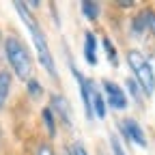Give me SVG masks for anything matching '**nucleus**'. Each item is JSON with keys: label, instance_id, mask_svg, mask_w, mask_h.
I'll return each mask as SVG.
<instances>
[{"label": "nucleus", "instance_id": "obj_3", "mask_svg": "<svg viewBox=\"0 0 155 155\" xmlns=\"http://www.w3.org/2000/svg\"><path fill=\"white\" fill-rule=\"evenodd\" d=\"M127 65L134 71V78L138 86L144 91V95H153L155 93V71L151 67V63L147 61V56L140 50H129L127 52Z\"/></svg>", "mask_w": 155, "mask_h": 155}, {"label": "nucleus", "instance_id": "obj_11", "mask_svg": "<svg viewBox=\"0 0 155 155\" xmlns=\"http://www.w3.org/2000/svg\"><path fill=\"white\" fill-rule=\"evenodd\" d=\"M82 13H84V17H86V19L95 22V19L99 17L101 9H99V5H97V2H93V0H84V2H82Z\"/></svg>", "mask_w": 155, "mask_h": 155}, {"label": "nucleus", "instance_id": "obj_6", "mask_svg": "<svg viewBox=\"0 0 155 155\" xmlns=\"http://www.w3.org/2000/svg\"><path fill=\"white\" fill-rule=\"evenodd\" d=\"M104 93H106V99L108 104L114 108V110H125L127 108V97H125V91L114 84L110 80H104Z\"/></svg>", "mask_w": 155, "mask_h": 155}, {"label": "nucleus", "instance_id": "obj_14", "mask_svg": "<svg viewBox=\"0 0 155 155\" xmlns=\"http://www.w3.org/2000/svg\"><path fill=\"white\" fill-rule=\"evenodd\" d=\"M26 86H28V93H30V97H41L43 95V86L39 84L35 78H30V80L26 82Z\"/></svg>", "mask_w": 155, "mask_h": 155}, {"label": "nucleus", "instance_id": "obj_13", "mask_svg": "<svg viewBox=\"0 0 155 155\" xmlns=\"http://www.w3.org/2000/svg\"><path fill=\"white\" fill-rule=\"evenodd\" d=\"M43 123H45L50 136H56V116L50 108H43Z\"/></svg>", "mask_w": 155, "mask_h": 155}, {"label": "nucleus", "instance_id": "obj_7", "mask_svg": "<svg viewBox=\"0 0 155 155\" xmlns=\"http://www.w3.org/2000/svg\"><path fill=\"white\" fill-rule=\"evenodd\" d=\"M84 58L91 67L97 65V37L91 30L84 32Z\"/></svg>", "mask_w": 155, "mask_h": 155}, {"label": "nucleus", "instance_id": "obj_19", "mask_svg": "<svg viewBox=\"0 0 155 155\" xmlns=\"http://www.w3.org/2000/svg\"><path fill=\"white\" fill-rule=\"evenodd\" d=\"M151 30H153V35H155V15H153V19H151Z\"/></svg>", "mask_w": 155, "mask_h": 155}, {"label": "nucleus", "instance_id": "obj_17", "mask_svg": "<svg viewBox=\"0 0 155 155\" xmlns=\"http://www.w3.org/2000/svg\"><path fill=\"white\" fill-rule=\"evenodd\" d=\"M67 155H88V151H86L80 142H75V144H71V149L67 151Z\"/></svg>", "mask_w": 155, "mask_h": 155}, {"label": "nucleus", "instance_id": "obj_16", "mask_svg": "<svg viewBox=\"0 0 155 155\" xmlns=\"http://www.w3.org/2000/svg\"><path fill=\"white\" fill-rule=\"evenodd\" d=\"M110 147H112V153H114V155H125L123 144H121V140L116 138V136H110Z\"/></svg>", "mask_w": 155, "mask_h": 155}, {"label": "nucleus", "instance_id": "obj_20", "mask_svg": "<svg viewBox=\"0 0 155 155\" xmlns=\"http://www.w3.org/2000/svg\"><path fill=\"white\" fill-rule=\"evenodd\" d=\"M0 48H2V32H0Z\"/></svg>", "mask_w": 155, "mask_h": 155}, {"label": "nucleus", "instance_id": "obj_1", "mask_svg": "<svg viewBox=\"0 0 155 155\" xmlns=\"http://www.w3.org/2000/svg\"><path fill=\"white\" fill-rule=\"evenodd\" d=\"M13 7L17 9V15L24 19V24L32 37V43L37 48V58H39V63H41V67L50 73V78H58V71H56V65H54V58H52V52H50V45H48V39L41 30V26H39V22L30 15V11L26 9L24 2H13Z\"/></svg>", "mask_w": 155, "mask_h": 155}, {"label": "nucleus", "instance_id": "obj_18", "mask_svg": "<svg viewBox=\"0 0 155 155\" xmlns=\"http://www.w3.org/2000/svg\"><path fill=\"white\" fill-rule=\"evenodd\" d=\"M35 155H56V153H54V149H52L48 142H43V144H39V147H37Z\"/></svg>", "mask_w": 155, "mask_h": 155}, {"label": "nucleus", "instance_id": "obj_5", "mask_svg": "<svg viewBox=\"0 0 155 155\" xmlns=\"http://www.w3.org/2000/svg\"><path fill=\"white\" fill-rule=\"evenodd\" d=\"M50 110L54 112L56 119H61V123H63L65 127H69V129L73 127V121H71V106H69V101L65 99L61 93H56V95L52 97V106H50Z\"/></svg>", "mask_w": 155, "mask_h": 155}, {"label": "nucleus", "instance_id": "obj_9", "mask_svg": "<svg viewBox=\"0 0 155 155\" xmlns=\"http://www.w3.org/2000/svg\"><path fill=\"white\" fill-rule=\"evenodd\" d=\"M91 104H93V114L97 116V119H106V99H104V95L95 88L93 84V93H91Z\"/></svg>", "mask_w": 155, "mask_h": 155}, {"label": "nucleus", "instance_id": "obj_2", "mask_svg": "<svg viewBox=\"0 0 155 155\" xmlns=\"http://www.w3.org/2000/svg\"><path fill=\"white\" fill-rule=\"evenodd\" d=\"M2 48H5V56H7V63H9L11 71L19 78V80L28 82L32 78V56H30L26 43L19 37L9 35L2 41Z\"/></svg>", "mask_w": 155, "mask_h": 155}, {"label": "nucleus", "instance_id": "obj_15", "mask_svg": "<svg viewBox=\"0 0 155 155\" xmlns=\"http://www.w3.org/2000/svg\"><path fill=\"white\" fill-rule=\"evenodd\" d=\"M127 88H129L131 97H134V99L140 104L142 99H140V86H138V82H136V80H127Z\"/></svg>", "mask_w": 155, "mask_h": 155}, {"label": "nucleus", "instance_id": "obj_10", "mask_svg": "<svg viewBox=\"0 0 155 155\" xmlns=\"http://www.w3.org/2000/svg\"><path fill=\"white\" fill-rule=\"evenodd\" d=\"M9 93H11V73L2 69L0 71V110H2V106L7 104Z\"/></svg>", "mask_w": 155, "mask_h": 155}, {"label": "nucleus", "instance_id": "obj_8", "mask_svg": "<svg viewBox=\"0 0 155 155\" xmlns=\"http://www.w3.org/2000/svg\"><path fill=\"white\" fill-rule=\"evenodd\" d=\"M153 11H142V13H138V15H136L134 17V26H131V30L136 32V35H142L147 28H151V19H153Z\"/></svg>", "mask_w": 155, "mask_h": 155}, {"label": "nucleus", "instance_id": "obj_4", "mask_svg": "<svg viewBox=\"0 0 155 155\" xmlns=\"http://www.w3.org/2000/svg\"><path fill=\"white\" fill-rule=\"evenodd\" d=\"M121 131H123V136L129 140V142H134V144H138V147H147V136H144V129L140 127V123L138 121H134V119H123L121 121Z\"/></svg>", "mask_w": 155, "mask_h": 155}, {"label": "nucleus", "instance_id": "obj_12", "mask_svg": "<svg viewBox=\"0 0 155 155\" xmlns=\"http://www.w3.org/2000/svg\"><path fill=\"white\" fill-rule=\"evenodd\" d=\"M101 45H104V50H106V54H108L110 65L116 67V65H119V56H116V48L112 45V41H110L108 37H104V39H101Z\"/></svg>", "mask_w": 155, "mask_h": 155}]
</instances>
